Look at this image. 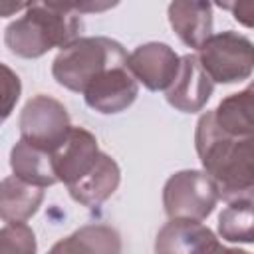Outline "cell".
<instances>
[{"instance_id":"1","label":"cell","mask_w":254,"mask_h":254,"mask_svg":"<svg viewBox=\"0 0 254 254\" xmlns=\"http://www.w3.org/2000/svg\"><path fill=\"white\" fill-rule=\"evenodd\" d=\"M194 147L220 198L254 200V133H228L216 123L214 111H206L196 121Z\"/></svg>"},{"instance_id":"2","label":"cell","mask_w":254,"mask_h":254,"mask_svg":"<svg viewBox=\"0 0 254 254\" xmlns=\"http://www.w3.org/2000/svg\"><path fill=\"white\" fill-rule=\"evenodd\" d=\"M81 30L79 14L32 6L4 30L6 48L20 58H40L52 48H65Z\"/></svg>"},{"instance_id":"3","label":"cell","mask_w":254,"mask_h":254,"mask_svg":"<svg viewBox=\"0 0 254 254\" xmlns=\"http://www.w3.org/2000/svg\"><path fill=\"white\" fill-rule=\"evenodd\" d=\"M129 56L123 46L105 36L75 38L60 50L52 64L54 79L69 91L83 93V89L107 67L127 64Z\"/></svg>"},{"instance_id":"4","label":"cell","mask_w":254,"mask_h":254,"mask_svg":"<svg viewBox=\"0 0 254 254\" xmlns=\"http://www.w3.org/2000/svg\"><path fill=\"white\" fill-rule=\"evenodd\" d=\"M196 56L214 83L244 81L254 71V44L232 30L212 34Z\"/></svg>"},{"instance_id":"5","label":"cell","mask_w":254,"mask_h":254,"mask_svg":"<svg viewBox=\"0 0 254 254\" xmlns=\"http://www.w3.org/2000/svg\"><path fill=\"white\" fill-rule=\"evenodd\" d=\"M220 194L206 171H179L163 187V206L169 218L204 220L212 214Z\"/></svg>"},{"instance_id":"6","label":"cell","mask_w":254,"mask_h":254,"mask_svg":"<svg viewBox=\"0 0 254 254\" xmlns=\"http://www.w3.org/2000/svg\"><path fill=\"white\" fill-rule=\"evenodd\" d=\"M20 135L24 141L54 153L67 137L71 125L69 113L50 95H34L20 113Z\"/></svg>"},{"instance_id":"7","label":"cell","mask_w":254,"mask_h":254,"mask_svg":"<svg viewBox=\"0 0 254 254\" xmlns=\"http://www.w3.org/2000/svg\"><path fill=\"white\" fill-rule=\"evenodd\" d=\"M139 95V83L127 64H119L101 71L85 89V103L103 115L125 111Z\"/></svg>"},{"instance_id":"8","label":"cell","mask_w":254,"mask_h":254,"mask_svg":"<svg viewBox=\"0 0 254 254\" xmlns=\"http://www.w3.org/2000/svg\"><path fill=\"white\" fill-rule=\"evenodd\" d=\"M127 65L147 89L167 91L179 73L181 58L171 46L161 42H149L137 46L129 54Z\"/></svg>"},{"instance_id":"9","label":"cell","mask_w":254,"mask_h":254,"mask_svg":"<svg viewBox=\"0 0 254 254\" xmlns=\"http://www.w3.org/2000/svg\"><path fill=\"white\" fill-rule=\"evenodd\" d=\"M214 91V81L204 71L198 56L187 54L181 58V67L175 81L165 91V97L171 107L183 113L200 111Z\"/></svg>"},{"instance_id":"10","label":"cell","mask_w":254,"mask_h":254,"mask_svg":"<svg viewBox=\"0 0 254 254\" xmlns=\"http://www.w3.org/2000/svg\"><path fill=\"white\" fill-rule=\"evenodd\" d=\"M99 153L95 135L83 127H71L65 141L52 153L58 181L65 187L77 183L95 167Z\"/></svg>"},{"instance_id":"11","label":"cell","mask_w":254,"mask_h":254,"mask_svg":"<svg viewBox=\"0 0 254 254\" xmlns=\"http://www.w3.org/2000/svg\"><path fill=\"white\" fill-rule=\"evenodd\" d=\"M155 250L161 254L183 252V254H206L226 250L214 236V232L192 218H171L157 234Z\"/></svg>"},{"instance_id":"12","label":"cell","mask_w":254,"mask_h":254,"mask_svg":"<svg viewBox=\"0 0 254 254\" xmlns=\"http://www.w3.org/2000/svg\"><path fill=\"white\" fill-rule=\"evenodd\" d=\"M169 24L181 42L198 50L212 36V4L208 0H171Z\"/></svg>"},{"instance_id":"13","label":"cell","mask_w":254,"mask_h":254,"mask_svg":"<svg viewBox=\"0 0 254 254\" xmlns=\"http://www.w3.org/2000/svg\"><path fill=\"white\" fill-rule=\"evenodd\" d=\"M119 181H121V171L115 159L109 157L107 153H99L95 167L83 179L69 185L67 190L75 202L87 208H97L117 190Z\"/></svg>"},{"instance_id":"14","label":"cell","mask_w":254,"mask_h":254,"mask_svg":"<svg viewBox=\"0 0 254 254\" xmlns=\"http://www.w3.org/2000/svg\"><path fill=\"white\" fill-rule=\"evenodd\" d=\"M44 200V187L32 185L16 175L6 177L0 189V218L4 222H26Z\"/></svg>"},{"instance_id":"15","label":"cell","mask_w":254,"mask_h":254,"mask_svg":"<svg viewBox=\"0 0 254 254\" xmlns=\"http://www.w3.org/2000/svg\"><path fill=\"white\" fill-rule=\"evenodd\" d=\"M10 167L16 177L38 185V187H52L58 181L52 153L46 149H40L24 139H20L12 151H10Z\"/></svg>"},{"instance_id":"16","label":"cell","mask_w":254,"mask_h":254,"mask_svg":"<svg viewBox=\"0 0 254 254\" xmlns=\"http://www.w3.org/2000/svg\"><path fill=\"white\" fill-rule=\"evenodd\" d=\"M216 123L234 135L254 133V81L238 93L224 97L214 109Z\"/></svg>"},{"instance_id":"17","label":"cell","mask_w":254,"mask_h":254,"mask_svg":"<svg viewBox=\"0 0 254 254\" xmlns=\"http://www.w3.org/2000/svg\"><path fill=\"white\" fill-rule=\"evenodd\" d=\"M218 234L230 244H254V200L238 198L218 214Z\"/></svg>"},{"instance_id":"18","label":"cell","mask_w":254,"mask_h":254,"mask_svg":"<svg viewBox=\"0 0 254 254\" xmlns=\"http://www.w3.org/2000/svg\"><path fill=\"white\" fill-rule=\"evenodd\" d=\"M119 250H121V240L117 230L105 224L83 226L52 248L54 254L56 252H119Z\"/></svg>"},{"instance_id":"19","label":"cell","mask_w":254,"mask_h":254,"mask_svg":"<svg viewBox=\"0 0 254 254\" xmlns=\"http://www.w3.org/2000/svg\"><path fill=\"white\" fill-rule=\"evenodd\" d=\"M0 252L2 254H34L36 236L26 222H6L0 230Z\"/></svg>"},{"instance_id":"20","label":"cell","mask_w":254,"mask_h":254,"mask_svg":"<svg viewBox=\"0 0 254 254\" xmlns=\"http://www.w3.org/2000/svg\"><path fill=\"white\" fill-rule=\"evenodd\" d=\"M44 6L67 14H99L115 8L121 0H42Z\"/></svg>"},{"instance_id":"21","label":"cell","mask_w":254,"mask_h":254,"mask_svg":"<svg viewBox=\"0 0 254 254\" xmlns=\"http://www.w3.org/2000/svg\"><path fill=\"white\" fill-rule=\"evenodd\" d=\"M2 71H4V109H2V117L6 119L10 115L14 103L20 97V79L8 65H2Z\"/></svg>"},{"instance_id":"22","label":"cell","mask_w":254,"mask_h":254,"mask_svg":"<svg viewBox=\"0 0 254 254\" xmlns=\"http://www.w3.org/2000/svg\"><path fill=\"white\" fill-rule=\"evenodd\" d=\"M232 16L244 28H254V0H238L232 8Z\"/></svg>"},{"instance_id":"23","label":"cell","mask_w":254,"mask_h":254,"mask_svg":"<svg viewBox=\"0 0 254 254\" xmlns=\"http://www.w3.org/2000/svg\"><path fill=\"white\" fill-rule=\"evenodd\" d=\"M36 0H0V14L2 18H10L14 14H18L20 10H28L34 6Z\"/></svg>"},{"instance_id":"24","label":"cell","mask_w":254,"mask_h":254,"mask_svg":"<svg viewBox=\"0 0 254 254\" xmlns=\"http://www.w3.org/2000/svg\"><path fill=\"white\" fill-rule=\"evenodd\" d=\"M238 0H214V4L218 6V8H222V10H228V12H232V8H234V4H236Z\"/></svg>"}]
</instances>
